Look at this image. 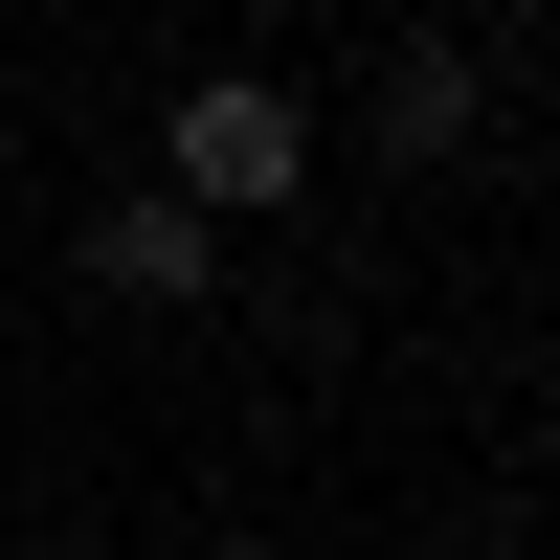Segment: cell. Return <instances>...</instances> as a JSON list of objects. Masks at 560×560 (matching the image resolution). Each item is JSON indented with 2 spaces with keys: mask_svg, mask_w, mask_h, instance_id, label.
<instances>
[{
  "mask_svg": "<svg viewBox=\"0 0 560 560\" xmlns=\"http://www.w3.org/2000/svg\"><path fill=\"white\" fill-rule=\"evenodd\" d=\"M292 179H314V113H292V90H247V68L179 90V135H158V202L179 224H269Z\"/></svg>",
  "mask_w": 560,
  "mask_h": 560,
  "instance_id": "1",
  "label": "cell"
},
{
  "mask_svg": "<svg viewBox=\"0 0 560 560\" xmlns=\"http://www.w3.org/2000/svg\"><path fill=\"white\" fill-rule=\"evenodd\" d=\"M202 269H224V224H179L158 179H135V202L90 224V292H113V314H179V292H202Z\"/></svg>",
  "mask_w": 560,
  "mask_h": 560,
  "instance_id": "2",
  "label": "cell"
},
{
  "mask_svg": "<svg viewBox=\"0 0 560 560\" xmlns=\"http://www.w3.org/2000/svg\"><path fill=\"white\" fill-rule=\"evenodd\" d=\"M448 135H471V45H382V158L427 179Z\"/></svg>",
  "mask_w": 560,
  "mask_h": 560,
  "instance_id": "3",
  "label": "cell"
},
{
  "mask_svg": "<svg viewBox=\"0 0 560 560\" xmlns=\"http://www.w3.org/2000/svg\"><path fill=\"white\" fill-rule=\"evenodd\" d=\"M0 560H45V538H0Z\"/></svg>",
  "mask_w": 560,
  "mask_h": 560,
  "instance_id": "4",
  "label": "cell"
}]
</instances>
